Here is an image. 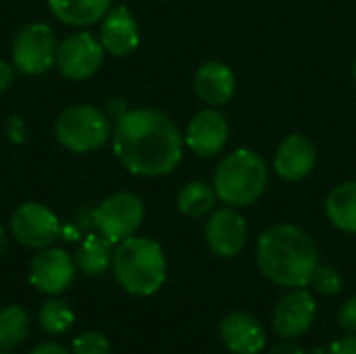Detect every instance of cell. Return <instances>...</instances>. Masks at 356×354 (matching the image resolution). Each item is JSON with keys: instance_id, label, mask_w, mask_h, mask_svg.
Returning a JSON list of instances; mask_svg holds the SVG:
<instances>
[{"instance_id": "cell-29", "label": "cell", "mask_w": 356, "mask_h": 354, "mask_svg": "<svg viewBox=\"0 0 356 354\" xmlns=\"http://www.w3.org/2000/svg\"><path fill=\"white\" fill-rule=\"evenodd\" d=\"M29 354H73L69 353L63 344H56V342H44V344H38Z\"/></svg>"}, {"instance_id": "cell-27", "label": "cell", "mask_w": 356, "mask_h": 354, "mask_svg": "<svg viewBox=\"0 0 356 354\" xmlns=\"http://www.w3.org/2000/svg\"><path fill=\"white\" fill-rule=\"evenodd\" d=\"M327 354H356V334H350L346 338H340L336 340Z\"/></svg>"}, {"instance_id": "cell-24", "label": "cell", "mask_w": 356, "mask_h": 354, "mask_svg": "<svg viewBox=\"0 0 356 354\" xmlns=\"http://www.w3.org/2000/svg\"><path fill=\"white\" fill-rule=\"evenodd\" d=\"M309 286L317 292V294H323V296H336L342 286H344V280L340 275L338 269L330 267V265H317V269L313 271L311 275V282Z\"/></svg>"}, {"instance_id": "cell-14", "label": "cell", "mask_w": 356, "mask_h": 354, "mask_svg": "<svg viewBox=\"0 0 356 354\" xmlns=\"http://www.w3.org/2000/svg\"><path fill=\"white\" fill-rule=\"evenodd\" d=\"M219 334L227 351L234 354H259L267 344L265 328L248 313H229L221 321Z\"/></svg>"}, {"instance_id": "cell-28", "label": "cell", "mask_w": 356, "mask_h": 354, "mask_svg": "<svg viewBox=\"0 0 356 354\" xmlns=\"http://www.w3.org/2000/svg\"><path fill=\"white\" fill-rule=\"evenodd\" d=\"M13 79H15V67L0 61V94L13 83Z\"/></svg>"}, {"instance_id": "cell-16", "label": "cell", "mask_w": 356, "mask_h": 354, "mask_svg": "<svg viewBox=\"0 0 356 354\" xmlns=\"http://www.w3.org/2000/svg\"><path fill=\"white\" fill-rule=\"evenodd\" d=\"M100 44L113 56H125L136 50L140 44V29L129 8L117 6L104 15L100 25Z\"/></svg>"}, {"instance_id": "cell-25", "label": "cell", "mask_w": 356, "mask_h": 354, "mask_svg": "<svg viewBox=\"0 0 356 354\" xmlns=\"http://www.w3.org/2000/svg\"><path fill=\"white\" fill-rule=\"evenodd\" d=\"M111 342L98 332H86L73 342V354H111Z\"/></svg>"}, {"instance_id": "cell-30", "label": "cell", "mask_w": 356, "mask_h": 354, "mask_svg": "<svg viewBox=\"0 0 356 354\" xmlns=\"http://www.w3.org/2000/svg\"><path fill=\"white\" fill-rule=\"evenodd\" d=\"M269 354H305V351L296 344V342H292V340H284V342H280V344H275Z\"/></svg>"}, {"instance_id": "cell-5", "label": "cell", "mask_w": 356, "mask_h": 354, "mask_svg": "<svg viewBox=\"0 0 356 354\" xmlns=\"http://www.w3.org/2000/svg\"><path fill=\"white\" fill-rule=\"evenodd\" d=\"M56 140L71 152H92L111 138V121L90 104L71 106L60 113L54 125Z\"/></svg>"}, {"instance_id": "cell-20", "label": "cell", "mask_w": 356, "mask_h": 354, "mask_svg": "<svg viewBox=\"0 0 356 354\" xmlns=\"http://www.w3.org/2000/svg\"><path fill=\"white\" fill-rule=\"evenodd\" d=\"M325 213L338 230L356 234V182H346L330 192Z\"/></svg>"}, {"instance_id": "cell-8", "label": "cell", "mask_w": 356, "mask_h": 354, "mask_svg": "<svg viewBox=\"0 0 356 354\" xmlns=\"http://www.w3.org/2000/svg\"><path fill=\"white\" fill-rule=\"evenodd\" d=\"M10 230L21 246L42 250L54 244L60 234V223L48 207L40 202H25L15 211Z\"/></svg>"}, {"instance_id": "cell-7", "label": "cell", "mask_w": 356, "mask_h": 354, "mask_svg": "<svg viewBox=\"0 0 356 354\" xmlns=\"http://www.w3.org/2000/svg\"><path fill=\"white\" fill-rule=\"evenodd\" d=\"M13 63L19 73L42 75L56 63L54 33L46 23L25 25L13 42Z\"/></svg>"}, {"instance_id": "cell-19", "label": "cell", "mask_w": 356, "mask_h": 354, "mask_svg": "<svg viewBox=\"0 0 356 354\" xmlns=\"http://www.w3.org/2000/svg\"><path fill=\"white\" fill-rule=\"evenodd\" d=\"M75 265L81 269V273L90 277L102 275L108 269V265H113V242H108L100 234L86 236L77 248Z\"/></svg>"}, {"instance_id": "cell-12", "label": "cell", "mask_w": 356, "mask_h": 354, "mask_svg": "<svg viewBox=\"0 0 356 354\" xmlns=\"http://www.w3.org/2000/svg\"><path fill=\"white\" fill-rule=\"evenodd\" d=\"M75 277V261L60 248H42L31 261L29 282L44 294L65 292Z\"/></svg>"}, {"instance_id": "cell-3", "label": "cell", "mask_w": 356, "mask_h": 354, "mask_svg": "<svg viewBox=\"0 0 356 354\" xmlns=\"http://www.w3.org/2000/svg\"><path fill=\"white\" fill-rule=\"evenodd\" d=\"M113 269L119 286L134 296H152L167 277L163 248L148 238L131 236L113 252Z\"/></svg>"}, {"instance_id": "cell-6", "label": "cell", "mask_w": 356, "mask_h": 354, "mask_svg": "<svg viewBox=\"0 0 356 354\" xmlns=\"http://www.w3.org/2000/svg\"><path fill=\"white\" fill-rule=\"evenodd\" d=\"M94 225L108 242L119 244L131 238L144 219V202L131 192H117L104 198L94 211Z\"/></svg>"}, {"instance_id": "cell-23", "label": "cell", "mask_w": 356, "mask_h": 354, "mask_svg": "<svg viewBox=\"0 0 356 354\" xmlns=\"http://www.w3.org/2000/svg\"><path fill=\"white\" fill-rule=\"evenodd\" d=\"M75 321L71 307L60 298H50L40 309V325L48 334H65Z\"/></svg>"}, {"instance_id": "cell-22", "label": "cell", "mask_w": 356, "mask_h": 354, "mask_svg": "<svg viewBox=\"0 0 356 354\" xmlns=\"http://www.w3.org/2000/svg\"><path fill=\"white\" fill-rule=\"evenodd\" d=\"M29 334V315L23 307H6L0 311V348H19Z\"/></svg>"}, {"instance_id": "cell-18", "label": "cell", "mask_w": 356, "mask_h": 354, "mask_svg": "<svg viewBox=\"0 0 356 354\" xmlns=\"http://www.w3.org/2000/svg\"><path fill=\"white\" fill-rule=\"evenodd\" d=\"M50 13L67 25H92L111 8V0H48Z\"/></svg>"}, {"instance_id": "cell-10", "label": "cell", "mask_w": 356, "mask_h": 354, "mask_svg": "<svg viewBox=\"0 0 356 354\" xmlns=\"http://www.w3.org/2000/svg\"><path fill=\"white\" fill-rule=\"evenodd\" d=\"M315 317H317L315 296L305 288H294L277 303L273 311V328L275 334L282 336L284 340H296L313 328Z\"/></svg>"}, {"instance_id": "cell-2", "label": "cell", "mask_w": 356, "mask_h": 354, "mask_svg": "<svg viewBox=\"0 0 356 354\" xmlns=\"http://www.w3.org/2000/svg\"><path fill=\"white\" fill-rule=\"evenodd\" d=\"M319 265V250L313 238L290 223L265 230L257 242V267L282 288H305Z\"/></svg>"}, {"instance_id": "cell-9", "label": "cell", "mask_w": 356, "mask_h": 354, "mask_svg": "<svg viewBox=\"0 0 356 354\" xmlns=\"http://www.w3.org/2000/svg\"><path fill=\"white\" fill-rule=\"evenodd\" d=\"M104 48L102 44L88 31H79L69 35L56 48V67L58 71L73 81H81L92 77L102 65Z\"/></svg>"}, {"instance_id": "cell-13", "label": "cell", "mask_w": 356, "mask_h": 354, "mask_svg": "<svg viewBox=\"0 0 356 354\" xmlns=\"http://www.w3.org/2000/svg\"><path fill=\"white\" fill-rule=\"evenodd\" d=\"M227 136L229 127L223 113H219L217 108H204L190 121L186 131V144L198 156L209 159L225 148Z\"/></svg>"}, {"instance_id": "cell-11", "label": "cell", "mask_w": 356, "mask_h": 354, "mask_svg": "<svg viewBox=\"0 0 356 354\" xmlns=\"http://www.w3.org/2000/svg\"><path fill=\"white\" fill-rule=\"evenodd\" d=\"M204 238L209 248L217 257L232 259L244 248L248 238V227L244 217L234 207H227L211 213V217L207 219Z\"/></svg>"}, {"instance_id": "cell-15", "label": "cell", "mask_w": 356, "mask_h": 354, "mask_svg": "<svg viewBox=\"0 0 356 354\" xmlns=\"http://www.w3.org/2000/svg\"><path fill=\"white\" fill-rule=\"evenodd\" d=\"M315 161H317V152L313 142L307 136L292 134L280 144L273 167L275 173L286 182H300L313 171Z\"/></svg>"}, {"instance_id": "cell-17", "label": "cell", "mask_w": 356, "mask_h": 354, "mask_svg": "<svg viewBox=\"0 0 356 354\" xmlns=\"http://www.w3.org/2000/svg\"><path fill=\"white\" fill-rule=\"evenodd\" d=\"M194 90L198 98L211 106H223L234 98L236 75L234 71L219 61L204 63L194 77Z\"/></svg>"}, {"instance_id": "cell-4", "label": "cell", "mask_w": 356, "mask_h": 354, "mask_svg": "<svg viewBox=\"0 0 356 354\" xmlns=\"http://www.w3.org/2000/svg\"><path fill=\"white\" fill-rule=\"evenodd\" d=\"M269 182V169L261 154L250 148L229 152L215 171L213 188L227 207H248L261 198Z\"/></svg>"}, {"instance_id": "cell-1", "label": "cell", "mask_w": 356, "mask_h": 354, "mask_svg": "<svg viewBox=\"0 0 356 354\" xmlns=\"http://www.w3.org/2000/svg\"><path fill=\"white\" fill-rule=\"evenodd\" d=\"M113 148L129 173L156 177L171 173L179 165L184 138L165 113L154 108H134L119 115Z\"/></svg>"}, {"instance_id": "cell-31", "label": "cell", "mask_w": 356, "mask_h": 354, "mask_svg": "<svg viewBox=\"0 0 356 354\" xmlns=\"http://www.w3.org/2000/svg\"><path fill=\"white\" fill-rule=\"evenodd\" d=\"M355 79H356V61H355Z\"/></svg>"}, {"instance_id": "cell-21", "label": "cell", "mask_w": 356, "mask_h": 354, "mask_svg": "<svg viewBox=\"0 0 356 354\" xmlns=\"http://www.w3.org/2000/svg\"><path fill=\"white\" fill-rule=\"evenodd\" d=\"M217 192L204 182H190L177 194V209L188 217H204L215 209Z\"/></svg>"}, {"instance_id": "cell-26", "label": "cell", "mask_w": 356, "mask_h": 354, "mask_svg": "<svg viewBox=\"0 0 356 354\" xmlns=\"http://www.w3.org/2000/svg\"><path fill=\"white\" fill-rule=\"evenodd\" d=\"M338 321H340V325H342L346 332L356 334V296L348 298V300L340 307V311H338Z\"/></svg>"}]
</instances>
